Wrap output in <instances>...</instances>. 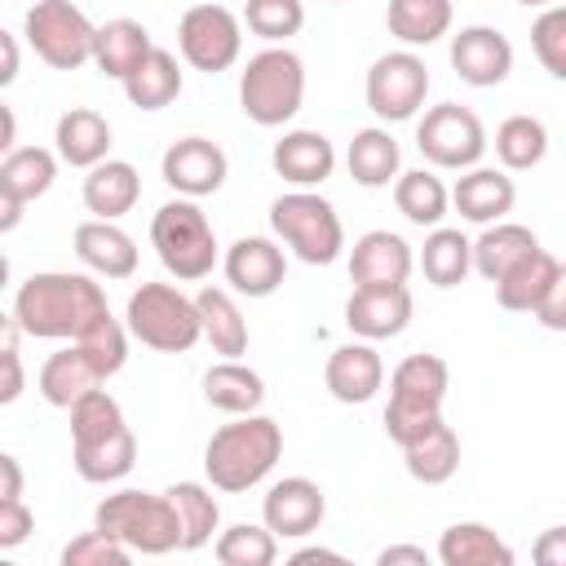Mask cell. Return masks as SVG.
<instances>
[{
    "instance_id": "1",
    "label": "cell",
    "mask_w": 566,
    "mask_h": 566,
    "mask_svg": "<svg viewBox=\"0 0 566 566\" xmlns=\"http://www.w3.org/2000/svg\"><path fill=\"white\" fill-rule=\"evenodd\" d=\"M111 314L97 274L40 270L13 292V318L35 340H80L93 323Z\"/></svg>"
},
{
    "instance_id": "2",
    "label": "cell",
    "mask_w": 566,
    "mask_h": 566,
    "mask_svg": "<svg viewBox=\"0 0 566 566\" xmlns=\"http://www.w3.org/2000/svg\"><path fill=\"white\" fill-rule=\"evenodd\" d=\"M71 460L84 482H119L137 464V438L124 420V407L97 385L71 411Z\"/></svg>"
},
{
    "instance_id": "3",
    "label": "cell",
    "mask_w": 566,
    "mask_h": 566,
    "mask_svg": "<svg viewBox=\"0 0 566 566\" xmlns=\"http://www.w3.org/2000/svg\"><path fill=\"white\" fill-rule=\"evenodd\" d=\"M279 455H283V424L261 411H248L208 438L203 473H208L212 491L239 495V491H252L256 482H265L270 469L279 464Z\"/></svg>"
},
{
    "instance_id": "4",
    "label": "cell",
    "mask_w": 566,
    "mask_h": 566,
    "mask_svg": "<svg viewBox=\"0 0 566 566\" xmlns=\"http://www.w3.org/2000/svg\"><path fill=\"white\" fill-rule=\"evenodd\" d=\"M150 248L159 256V265L177 279V283H199L212 274L217 265V230L208 221V212L199 208V199H168L155 217H150Z\"/></svg>"
},
{
    "instance_id": "5",
    "label": "cell",
    "mask_w": 566,
    "mask_h": 566,
    "mask_svg": "<svg viewBox=\"0 0 566 566\" xmlns=\"http://www.w3.org/2000/svg\"><path fill=\"white\" fill-rule=\"evenodd\" d=\"M447 385H451V371H447V363L438 354H407L389 371V407H385L389 442L407 447L429 424H438L442 420V402H447Z\"/></svg>"
},
{
    "instance_id": "6",
    "label": "cell",
    "mask_w": 566,
    "mask_h": 566,
    "mask_svg": "<svg viewBox=\"0 0 566 566\" xmlns=\"http://www.w3.org/2000/svg\"><path fill=\"white\" fill-rule=\"evenodd\" d=\"M301 102H305V62L287 44H265L239 71V111L252 124L279 128L301 111Z\"/></svg>"
},
{
    "instance_id": "7",
    "label": "cell",
    "mask_w": 566,
    "mask_h": 566,
    "mask_svg": "<svg viewBox=\"0 0 566 566\" xmlns=\"http://www.w3.org/2000/svg\"><path fill=\"white\" fill-rule=\"evenodd\" d=\"M124 323L146 349H159V354H186V349H195L203 340L199 301L186 296L172 283L133 287V296L124 305Z\"/></svg>"
},
{
    "instance_id": "8",
    "label": "cell",
    "mask_w": 566,
    "mask_h": 566,
    "mask_svg": "<svg viewBox=\"0 0 566 566\" xmlns=\"http://www.w3.org/2000/svg\"><path fill=\"white\" fill-rule=\"evenodd\" d=\"M93 526L115 535L119 544H128L142 557H164L172 548H181V522L168 495H150V491H115L93 509Z\"/></svg>"
},
{
    "instance_id": "9",
    "label": "cell",
    "mask_w": 566,
    "mask_h": 566,
    "mask_svg": "<svg viewBox=\"0 0 566 566\" xmlns=\"http://www.w3.org/2000/svg\"><path fill=\"white\" fill-rule=\"evenodd\" d=\"M274 239L305 265H332L345 252V226L318 190H287L270 203Z\"/></svg>"
},
{
    "instance_id": "10",
    "label": "cell",
    "mask_w": 566,
    "mask_h": 566,
    "mask_svg": "<svg viewBox=\"0 0 566 566\" xmlns=\"http://www.w3.org/2000/svg\"><path fill=\"white\" fill-rule=\"evenodd\" d=\"M22 35L35 49V57L53 71H75L93 62V35L97 27L84 18L80 4L71 0H35L22 18Z\"/></svg>"
},
{
    "instance_id": "11",
    "label": "cell",
    "mask_w": 566,
    "mask_h": 566,
    "mask_svg": "<svg viewBox=\"0 0 566 566\" xmlns=\"http://www.w3.org/2000/svg\"><path fill=\"white\" fill-rule=\"evenodd\" d=\"M486 128L482 119L460 106V102H438L416 119V150L424 155L429 168L464 172L486 155Z\"/></svg>"
},
{
    "instance_id": "12",
    "label": "cell",
    "mask_w": 566,
    "mask_h": 566,
    "mask_svg": "<svg viewBox=\"0 0 566 566\" xmlns=\"http://www.w3.org/2000/svg\"><path fill=\"white\" fill-rule=\"evenodd\" d=\"M367 111L385 124H402V119H416L424 97H429V66L416 49H394V53H380L371 66H367Z\"/></svg>"
},
{
    "instance_id": "13",
    "label": "cell",
    "mask_w": 566,
    "mask_h": 566,
    "mask_svg": "<svg viewBox=\"0 0 566 566\" xmlns=\"http://www.w3.org/2000/svg\"><path fill=\"white\" fill-rule=\"evenodd\" d=\"M177 49L181 62L203 75L230 71L243 53V18L226 4H190L177 22Z\"/></svg>"
},
{
    "instance_id": "14",
    "label": "cell",
    "mask_w": 566,
    "mask_h": 566,
    "mask_svg": "<svg viewBox=\"0 0 566 566\" xmlns=\"http://www.w3.org/2000/svg\"><path fill=\"white\" fill-rule=\"evenodd\" d=\"M57 177V150L44 146H13L0 159V230L9 234L22 221V208L49 195Z\"/></svg>"
},
{
    "instance_id": "15",
    "label": "cell",
    "mask_w": 566,
    "mask_h": 566,
    "mask_svg": "<svg viewBox=\"0 0 566 566\" xmlns=\"http://www.w3.org/2000/svg\"><path fill=\"white\" fill-rule=\"evenodd\" d=\"M226 172H230V159L212 137H177L159 159V177L186 199L217 195L226 186Z\"/></svg>"
},
{
    "instance_id": "16",
    "label": "cell",
    "mask_w": 566,
    "mask_h": 566,
    "mask_svg": "<svg viewBox=\"0 0 566 566\" xmlns=\"http://www.w3.org/2000/svg\"><path fill=\"white\" fill-rule=\"evenodd\" d=\"M221 270H226V283L230 292L239 296H274L287 279V252L279 248V239H265V234H243L226 248L221 256Z\"/></svg>"
},
{
    "instance_id": "17",
    "label": "cell",
    "mask_w": 566,
    "mask_h": 566,
    "mask_svg": "<svg viewBox=\"0 0 566 566\" xmlns=\"http://www.w3.org/2000/svg\"><path fill=\"white\" fill-rule=\"evenodd\" d=\"M451 71L473 88H495L513 71V44L500 27L473 22L451 35Z\"/></svg>"
},
{
    "instance_id": "18",
    "label": "cell",
    "mask_w": 566,
    "mask_h": 566,
    "mask_svg": "<svg viewBox=\"0 0 566 566\" xmlns=\"http://www.w3.org/2000/svg\"><path fill=\"white\" fill-rule=\"evenodd\" d=\"M323 517H327V495L310 478H279L261 500V522L279 539H305L323 526Z\"/></svg>"
},
{
    "instance_id": "19",
    "label": "cell",
    "mask_w": 566,
    "mask_h": 566,
    "mask_svg": "<svg viewBox=\"0 0 566 566\" xmlns=\"http://www.w3.org/2000/svg\"><path fill=\"white\" fill-rule=\"evenodd\" d=\"M411 287L407 283H385V287H354L345 301V327L363 340H389L402 336L411 323Z\"/></svg>"
},
{
    "instance_id": "20",
    "label": "cell",
    "mask_w": 566,
    "mask_h": 566,
    "mask_svg": "<svg viewBox=\"0 0 566 566\" xmlns=\"http://www.w3.org/2000/svg\"><path fill=\"white\" fill-rule=\"evenodd\" d=\"M323 385L336 402L345 407H358V402H371L385 385V363L376 354L371 340H349V345H336L327 354V367H323Z\"/></svg>"
},
{
    "instance_id": "21",
    "label": "cell",
    "mask_w": 566,
    "mask_h": 566,
    "mask_svg": "<svg viewBox=\"0 0 566 566\" xmlns=\"http://www.w3.org/2000/svg\"><path fill=\"white\" fill-rule=\"evenodd\" d=\"M270 164L292 190H314L336 172V146L318 128H292L274 142Z\"/></svg>"
},
{
    "instance_id": "22",
    "label": "cell",
    "mask_w": 566,
    "mask_h": 566,
    "mask_svg": "<svg viewBox=\"0 0 566 566\" xmlns=\"http://www.w3.org/2000/svg\"><path fill=\"white\" fill-rule=\"evenodd\" d=\"M513 203H517V186H513L509 168H482V164H473L451 186V208L464 221H473V226L504 221L513 212Z\"/></svg>"
},
{
    "instance_id": "23",
    "label": "cell",
    "mask_w": 566,
    "mask_h": 566,
    "mask_svg": "<svg viewBox=\"0 0 566 566\" xmlns=\"http://www.w3.org/2000/svg\"><path fill=\"white\" fill-rule=\"evenodd\" d=\"M71 248H75L80 265L97 279H133L137 274V243L115 221H102V217L80 221L71 234Z\"/></svg>"
},
{
    "instance_id": "24",
    "label": "cell",
    "mask_w": 566,
    "mask_h": 566,
    "mask_svg": "<svg viewBox=\"0 0 566 566\" xmlns=\"http://www.w3.org/2000/svg\"><path fill=\"white\" fill-rule=\"evenodd\" d=\"M411 265H416V252L394 230H367L349 248V279H354V287L407 283L411 279Z\"/></svg>"
},
{
    "instance_id": "25",
    "label": "cell",
    "mask_w": 566,
    "mask_h": 566,
    "mask_svg": "<svg viewBox=\"0 0 566 566\" xmlns=\"http://www.w3.org/2000/svg\"><path fill=\"white\" fill-rule=\"evenodd\" d=\"M53 150H57L62 164L84 168V172H88L93 164L111 159V124H106V115L93 111V106H71V111H62L57 124H53Z\"/></svg>"
},
{
    "instance_id": "26",
    "label": "cell",
    "mask_w": 566,
    "mask_h": 566,
    "mask_svg": "<svg viewBox=\"0 0 566 566\" xmlns=\"http://www.w3.org/2000/svg\"><path fill=\"white\" fill-rule=\"evenodd\" d=\"M35 385H40V398H44L49 407L71 411L88 389L106 385V376H102V371L93 367V358L71 340V345H62L57 354H49V358H44V367H40Z\"/></svg>"
},
{
    "instance_id": "27",
    "label": "cell",
    "mask_w": 566,
    "mask_h": 566,
    "mask_svg": "<svg viewBox=\"0 0 566 566\" xmlns=\"http://www.w3.org/2000/svg\"><path fill=\"white\" fill-rule=\"evenodd\" d=\"M150 49H155V40L137 18H111L93 35V66L124 84L150 57Z\"/></svg>"
},
{
    "instance_id": "28",
    "label": "cell",
    "mask_w": 566,
    "mask_h": 566,
    "mask_svg": "<svg viewBox=\"0 0 566 566\" xmlns=\"http://www.w3.org/2000/svg\"><path fill=\"white\" fill-rule=\"evenodd\" d=\"M80 195H84V208H88L93 217L119 221L124 212L137 208V199H142V177H137V168H133L128 159H102V164L88 168Z\"/></svg>"
},
{
    "instance_id": "29",
    "label": "cell",
    "mask_w": 566,
    "mask_h": 566,
    "mask_svg": "<svg viewBox=\"0 0 566 566\" xmlns=\"http://www.w3.org/2000/svg\"><path fill=\"white\" fill-rule=\"evenodd\" d=\"M535 248H539V239H535L531 226H517V221L482 226V234L473 239V270H478L486 283H500V279H504L513 265H522Z\"/></svg>"
},
{
    "instance_id": "30",
    "label": "cell",
    "mask_w": 566,
    "mask_h": 566,
    "mask_svg": "<svg viewBox=\"0 0 566 566\" xmlns=\"http://www.w3.org/2000/svg\"><path fill=\"white\" fill-rule=\"evenodd\" d=\"M203 402L226 411V416H248V411H261L265 402V380L261 371H252L248 363L239 358H221L203 371Z\"/></svg>"
},
{
    "instance_id": "31",
    "label": "cell",
    "mask_w": 566,
    "mask_h": 566,
    "mask_svg": "<svg viewBox=\"0 0 566 566\" xmlns=\"http://www.w3.org/2000/svg\"><path fill=\"white\" fill-rule=\"evenodd\" d=\"M562 274H566V265H562L553 252L535 248L522 265H513V270L495 283V301H500V310H509V314H535V305L544 301V292H548Z\"/></svg>"
},
{
    "instance_id": "32",
    "label": "cell",
    "mask_w": 566,
    "mask_h": 566,
    "mask_svg": "<svg viewBox=\"0 0 566 566\" xmlns=\"http://www.w3.org/2000/svg\"><path fill=\"white\" fill-rule=\"evenodd\" d=\"M345 168H349V177H354L358 186L380 190V186L398 181L402 150H398V142H394L389 128L371 124V128H358V133H354V142H349V150H345Z\"/></svg>"
},
{
    "instance_id": "33",
    "label": "cell",
    "mask_w": 566,
    "mask_h": 566,
    "mask_svg": "<svg viewBox=\"0 0 566 566\" xmlns=\"http://www.w3.org/2000/svg\"><path fill=\"white\" fill-rule=\"evenodd\" d=\"M402 464H407V473H411L416 482H424V486L451 482L455 469H460V438H455V429H451L447 420L429 424L420 438H411V442L402 447Z\"/></svg>"
},
{
    "instance_id": "34",
    "label": "cell",
    "mask_w": 566,
    "mask_h": 566,
    "mask_svg": "<svg viewBox=\"0 0 566 566\" xmlns=\"http://www.w3.org/2000/svg\"><path fill=\"white\" fill-rule=\"evenodd\" d=\"M451 0H385V27L407 49L438 44L451 31Z\"/></svg>"
},
{
    "instance_id": "35",
    "label": "cell",
    "mask_w": 566,
    "mask_h": 566,
    "mask_svg": "<svg viewBox=\"0 0 566 566\" xmlns=\"http://www.w3.org/2000/svg\"><path fill=\"white\" fill-rule=\"evenodd\" d=\"M442 566H513V548L486 522H455L438 539Z\"/></svg>"
},
{
    "instance_id": "36",
    "label": "cell",
    "mask_w": 566,
    "mask_h": 566,
    "mask_svg": "<svg viewBox=\"0 0 566 566\" xmlns=\"http://www.w3.org/2000/svg\"><path fill=\"white\" fill-rule=\"evenodd\" d=\"M124 97L137 106V111H164L181 97V62L177 53L168 49H150V57L124 80Z\"/></svg>"
},
{
    "instance_id": "37",
    "label": "cell",
    "mask_w": 566,
    "mask_h": 566,
    "mask_svg": "<svg viewBox=\"0 0 566 566\" xmlns=\"http://www.w3.org/2000/svg\"><path fill=\"white\" fill-rule=\"evenodd\" d=\"M199 318H203V340L212 345V354L221 358H239L248 354V318L234 305V296L226 287H203L199 296Z\"/></svg>"
},
{
    "instance_id": "38",
    "label": "cell",
    "mask_w": 566,
    "mask_h": 566,
    "mask_svg": "<svg viewBox=\"0 0 566 566\" xmlns=\"http://www.w3.org/2000/svg\"><path fill=\"white\" fill-rule=\"evenodd\" d=\"M164 495L172 500L177 522H181V553H195V548L212 544V535L221 531V504H217V495L203 482H172Z\"/></svg>"
},
{
    "instance_id": "39",
    "label": "cell",
    "mask_w": 566,
    "mask_h": 566,
    "mask_svg": "<svg viewBox=\"0 0 566 566\" xmlns=\"http://www.w3.org/2000/svg\"><path fill=\"white\" fill-rule=\"evenodd\" d=\"M394 203H398V212L411 221V226H442V217H447V208H451V190L442 186V177L433 172V168H411V172H398V181H394Z\"/></svg>"
},
{
    "instance_id": "40",
    "label": "cell",
    "mask_w": 566,
    "mask_h": 566,
    "mask_svg": "<svg viewBox=\"0 0 566 566\" xmlns=\"http://www.w3.org/2000/svg\"><path fill=\"white\" fill-rule=\"evenodd\" d=\"M420 270L433 287H460L464 274L473 270V243L460 234V230H447V226H433L424 248H420Z\"/></svg>"
},
{
    "instance_id": "41",
    "label": "cell",
    "mask_w": 566,
    "mask_h": 566,
    "mask_svg": "<svg viewBox=\"0 0 566 566\" xmlns=\"http://www.w3.org/2000/svg\"><path fill=\"white\" fill-rule=\"evenodd\" d=\"M495 159L500 168L509 172H531L544 164L548 155V128L535 119V115H509L500 128H495Z\"/></svg>"
},
{
    "instance_id": "42",
    "label": "cell",
    "mask_w": 566,
    "mask_h": 566,
    "mask_svg": "<svg viewBox=\"0 0 566 566\" xmlns=\"http://www.w3.org/2000/svg\"><path fill=\"white\" fill-rule=\"evenodd\" d=\"M212 553L221 566H270L279 557V535L265 522H234L212 539Z\"/></svg>"
},
{
    "instance_id": "43",
    "label": "cell",
    "mask_w": 566,
    "mask_h": 566,
    "mask_svg": "<svg viewBox=\"0 0 566 566\" xmlns=\"http://www.w3.org/2000/svg\"><path fill=\"white\" fill-rule=\"evenodd\" d=\"M243 27L265 40V44H287L305 27V4L301 0H243Z\"/></svg>"
},
{
    "instance_id": "44",
    "label": "cell",
    "mask_w": 566,
    "mask_h": 566,
    "mask_svg": "<svg viewBox=\"0 0 566 566\" xmlns=\"http://www.w3.org/2000/svg\"><path fill=\"white\" fill-rule=\"evenodd\" d=\"M531 49L553 80H566V4H548L531 22Z\"/></svg>"
},
{
    "instance_id": "45",
    "label": "cell",
    "mask_w": 566,
    "mask_h": 566,
    "mask_svg": "<svg viewBox=\"0 0 566 566\" xmlns=\"http://www.w3.org/2000/svg\"><path fill=\"white\" fill-rule=\"evenodd\" d=\"M128 557H133V548L119 544L115 535L97 531V526L84 531V535H75L62 548V566H128Z\"/></svg>"
},
{
    "instance_id": "46",
    "label": "cell",
    "mask_w": 566,
    "mask_h": 566,
    "mask_svg": "<svg viewBox=\"0 0 566 566\" xmlns=\"http://www.w3.org/2000/svg\"><path fill=\"white\" fill-rule=\"evenodd\" d=\"M35 531V513L22 500H0V548H18Z\"/></svg>"
},
{
    "instance_id": "47",
    "label": "cell",
    "mask_w": 566,
    "mask_h": 566,
    "mask_svg": "<svg viewBox=\"0 0 566 566\" xmlns=\"http://www.w3.org/2000/svg\"><path fill=\"white\" fill-rule=\"evenodd\" d=\"M535 323L548 332H566V274L544 292V301L535 305Z\"/></svg>"
},
{
    "instance_id": "48",
    "label": "cell",
    "mask_w": 566,
    "mask_h": 566,
    "mask_svg": "<svg viewBox=\"0 0 566 566\" xmlns=\"http://www.w3.org/2000/svg\"><path fill=\"white\" fill-rule=\"evenodd\" d=\"M531 557H535L539 566H566V526L539 531V539L531 544Z\"/></svg>"
},
{
    "instance_id": "49",
    "label": "cell",
    "mask_w": 566,
    "mask_h": 566,
    "mask_svg": "<svg viewBox=\"0 0 566 566\" xmlns=\"http://www.w3.org/2000/svg\"><path fill=\"white\" fill-rule=\"evenodd\" d=\"M376 562H380V566H398V562L429 566V548H420V544H389V548L376 553Z\"/></svg>"
},
{
    "instance_id": "50",
    "label": "cell",
    "mask_w": 566,
    "mask_h": 566,
    "mask_svg": "<svg viewBox=\"0 0 566 566\" xmlns=\"http://www.w3.org/2000/svg\"><path fill=\"white\" fill-rule=\"evenodd\" d=\"M0 473H4V486H0V500H22V464L18 455H0Z\"/></svg>"
},
{
    "instance_id": "51",
    "label": "cell",
    "mask_w": 566,
    "mask_h": 566,
    "mask_svg": "<svg viewBox=\"0 0 566 566\" xmlns=\"http://www.w3.org/2000/svg\"><path fill=\"white\" fill-rule=\"evenodd\" d=\"M0 44H4V71H0V84H13V80H18V35L4 31Z\"/></svg>"
},
{
    "instance_id": "52",
    "label": "cell",
    "mask_w": 566,
    "mask_h": 566,
    "mask_svg": "<svg viewBox=\"0 0 566 566\" xmlns=\"http://www.w3.org/2000/svg\"><path fill=\"white\" fill-rule=\"evenodd\" d=\"M305 562H345V557L332 553V548H301V553H292V566H305Z\"/></svg>"
},
{
    "instance_id": "53",
    "label": "cell",
    "mask_w": 566,
    "mask_h": 566,
    "mask_svg": "<svg viewBox=\"0 0 566 566\" xmlns=\"http://www.w3.org/2000/svg\"><path fill=\"white\" fill-rule=\"evenodd\" d=\"M0 146H4V155L18 146V119H13V111H9V106H4V142H0Z\"/></svg>"
},
{
    "instance_id": "54",
    "label": "cell",
    "mask_w": 566,
    "mask_h": 566,
    "mask_svg": "<svg viewBox=\"0 0 566 566\" xmlns=\"http://www.w3.org/2000/svg\"><path fill=\"white\" fill-rule=\"evenodd\" d=\"M513 4H526V9H548V4H557V0H513Z\"/></svg>"
},
{
    "instance_id": "55",
    "label": "cell",
    "mask_w": 566,
    "mask_h": 566,
    "mask_svg": "<svg viewBox=\"0 0 566 566\" xmlns=\"http://www.w3.org/2000/svg\"><path fill=\"white\" fill-rule=\"evenodd\" d=\"M327 4H345V0H327Z\"/></svg>"
}]
</instances>
